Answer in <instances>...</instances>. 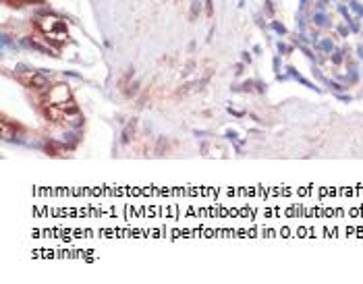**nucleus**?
<instances>
[{
  "instance_id": "423d86ee",
  "label": "nucleus",
  "mask_w": 363,
  "mask_h": 284,
  "mask_svg": "<svg viewBox=\"0 0 363 284\" xmlns=\"http://www.w3.org/2000/svg\"><path fill=\"white\" fill-rule=\"evenodd\" d=\"M131 135H133V125H131V127H127V129H125V133H123V143H125V145L131 141Z\"/></svg>"
},
{
  "instance_id": "7ed1b4c3",
  "label": "nucleus",
  "mask_w": 363,
  "mask_h": 284,
  "mask_svg": "<svg viewBox=\"0 0 363 284\" xmlns=\"http://www.w3.org/2000/svg\"><path fill=\"white\" fill-rule=\"evenodd\" d=\"M19 81L23 83L25 87H31V89H46L48 87V77L46 75H37V73H31V71H25L19 75Z\"/></svg>"
},
{
  "instance_id": "0eeeda50",
  "label": "nucleus",
  "mask_w": 363,
  "mask_h": 284,
  "mask_svg": "<svg viewBox=\"0 0 363 284\" xmlns=\"http://www.w3.org/2000/svg\"><path fill=\"white\" fill-rule=\"evenodd\" d=\"M316 23H320V27H326V23H328V19L324 17V15H316Z\"/></svg>"
},
{
  "instance_id": "20e7f679",
  "label": "nucleus",
  "mask_w": 363,
  "mask_h": 284,
  "mask_svg": "<svg viewBox=\"0 0 363 284\" xmlns=\"http://www.w3.org/2000/svg\"><path fill=\"white\" fill-rule=\"evenodd\" d=\"M44 152H46L48 156H52V158H58L60 156V152H62V143H58V141H50L44 145Z\"/></svg>"
},
{
  "instance_id": "9d476101",
  "label": "nucleus",
  "mask_w": 363,
  "mask_h": 284,
  "mask_svg": "<svg viewBox=\"0 0 363 284\" xmlns=\"http://www.w3.org/2000/svg\"><path fill=\"white\" fill-rule=\"evenodd\" d=\"M274 29H276V31H280V33H284V31H286V29H284L280 23H274Z\"/></svg>"
},
{
  "instance_id": "39448f33",
  "label": "nucleus",
  "mask_w": 363,
  "mask_h": 284,
  "mask_svg": "<svg viewBox=\"0 0 363 284\" xmlns=\"http://www.w3.org/2000/svg\"><path fill=\"white\" fill-rule=\"evenodd\" d=\"M6 4H11L15 9H19V6H25V4H31V2H40V0H4Z\"/></svg>"
},
{
  "instance_id": "f03ea898",
  "label": "nucleus",
  "mask_w": 363,
  "mask_h": 284,
  "mask_svg": "<svg viewBox=\"0 0 363 284\" xmlns=\"http://www.w3.org/2000/svg\"><path fill=\"white\" fill-rule=\"evenodd\" d=\"M73 100L71 95V89L64 85V83H58L54 87H50V91L46 94V104H54V106H62L64 102Z\"/></svg>"
},
{
  "instance_id": "1a4fd4ad",
  "label": "nucleus",
  "mask_w": 363,
  "mask_h": 284,
  "mask_svg": "<svg viewBox=\"0 0 363 284\" xmlns=\"http://www.w3.org/2000/svg\"><path fill=\"white\" fill-rule=\"evenodd\" d=\"M226 137H228V139H239V137H237V133H234V131H226Z\"/></svg>"
},
{
  "instance_id": "9b49d317",
  "label": "nucleus",
  "mask_w": 363,
  "mask_h": 284,
  "mask_svg": "<svg viewBox=\"0 0 363 284\" xmlns=\"http://www.w3.org/2000/svg\"><path fill=\"white\" fill-rule=\"evenodd\" d=\"M332 60H334V62H340V60H342V56H340L338 52H336V54H334V58H332Z\"/></svg>"
},
{
  "instance_id": "6e6552de",
  "label": "nucleus",
  "mask_w": 363,
  "mask_h": 284,
  "mask_svg": "<svg viewBox=\"0 0 363 284\" xmlns=\"http://www.w3.org/2000/svg\"><path fill=\"white\" fill-rule=\"evenodd\" d=\"M322 48H324L326 52H330V50H332V42H330V39H322Z\"/></svg>"
},
{
  "instance_id": "f257e3e1",
  "label": "nucleus",
  "mask_w": 363,
  "mask_h": 284,
  "mask_svg": "<svg viewBox=\"0 0 363 284\" xmlns=\"http://www.w3.org/2000/svg\"><path fill=\"white\" fill-rule=\"evenodd\" d=\"M35 25L52 44H62L67 39V23L60 19L58 15H54V12H46V15L37 17Z\"/></svg>"
}]
</instances>
